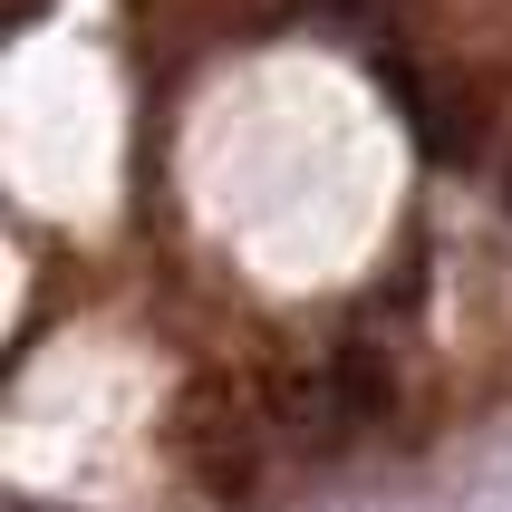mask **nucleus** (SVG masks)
I'll return each mask as SVG.
<instances>
[{
	"label": "nucleus",
	"instance_id": "obj_1",
	"mask_svg": "<svg viewBox=\"0 0 512 512\" xmlns=\"http://www.w3.org/2000/svg\"><path fill=\"white\" fill-rule=\"evenodd\" d=\"M406 97V116H416V136H426L435 165H474V145H484V87L464 78V87H426L416 68H387Z\"/></svg>",
	"mask_w": 512,
	"mask_h": 512
},
{
	"label": "nucleus",
	"instance_id": "obj_2",
	"mask_svg": "<svg viewBox=\"0 0 512 512\" xmlns=\"http://www.w3.org/2000/svg\"><path fill=\"white\" fill-rule=\"evenodd\" d=\"M329 377H339V397H348V416H358V426H368V416H387V368H377L368 348H348Z\"/></svg>",
	"mask_w": 512,
	"mask_h": 512
},
{
	"label": "nucleus",
	"instance_id": "obj_3",
	"mask_svg": "<svg viewBox=\"0 0 512 512\" xmlns=\"http://www.w3.org/2000/svg\"><path fill=\"white\" fill-rule=\"evenodd\" d=\"M329 10H339L348 29H387V20H397V10H406V0H329Z\"/></svg>",
	"mask_w": 512,
	"mask_h": 512
},
{
	"label": "nucleus",
	"instance_id": "obj_4",
	"mask_svg": "<svg viewBox=\"0 0 512 512\" xmlns=\"http://www.w3.org/2000/svg\"><path fill=\"white\" fill-rule=\"evenodd\" d=\"M503 203H512V165H503Z\"/></svg>",
	"mask_w": 512,
	"mask_h": 512
}]
</instances>
